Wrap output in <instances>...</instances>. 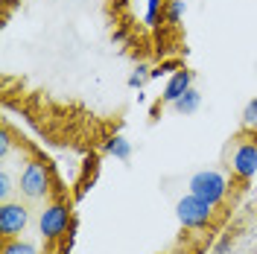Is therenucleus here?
<instances>
[{"label":"nucleus","instance_id":"1","mask_svg":"<svg viewBox=\"0 0 257 254\" xmlns=\"http://www.w3.org/2000/svg\"><path fill=\"white\" fill-rule=\"evenodd\" d=\"M18 193L27 202H44L53 193V175H50V167L44 161L30 158L24 164V170L18 175Z\"/></svg>","mask_w":257,"mask_h":254},{"label":"nucleus","instance_id":"2","mask_svg":"<svg viewBox=\"0 0 257 254\" xmlns=\"http://www.w3.org/2000/svg\"><path fill=\"white\" fill-rule=\"evenodd\" d=\"M190 193L193 196H199L202 202H208V205L219 207L225 202V196H228V178L225 173L219 170H199V173L190 175Z\"/></svg>","mask_w":257,"mask_h":254},{"label":"nucleus","instance_id":"3","mask_svg":"<svg viewBox=\"0 0 257 254\" xmlns=\"http://www.w3.org/2000/svg\"><path fill=\"white\" fill-rule=\"evenodd\" d=\"M70 225H73V216H70V207L64 202H50L38 210V237L47 239V242L62 239Z\"/></svg>","mask_w":257,"mask_h":254},{"label":"nucleus","instance_id":"4","mask_svg":"<svg viewBox=\"0 0 257 254\" xmlns=\"http://www.w3.org/2000/svg\"><path fill=\"white\" fill-rule=\"evenodd\" d=\"M213 210H216V207L208 205V202H202V199L193 196V193L181 196V199L176 202L178 222L184 225V228H190V231H202V228H208V225L213 222Z\"/></svg>","mask_w":257,"mask_h":254},{"label":"nucleus","instance_id":"5","mask_svg":"<svg viewBox=\"0 0 257 254\" xmlns=\"http://www.w3.org/2000/svg\"><path fill=\"white\" fill-rule=\"evenodd\" d=\"M30 222H32V210L24 202H15V199L0 202V237L3 239L24 237Z\"/></svg>","mask_w":257,"mask_h":254},{"label":"nucleus","instance_id":"6","mask_svg":"<svg viewBox=\"0 0 257 254\" xmlns=\"http://www.w3.org/2000/svg\"><path fill=\"white\" fill-rule=\"evenodd\" d=\"M231 173L240 181H251L257 175V143L240 141L231 152Z\"/></svg>","mask_w":257,"mask_h":254},{"label":"nucleus","instance_id":"7","mask_svg":"<svg viewBox=\"0 0 257 254\" xmlns=\"http://www.w3.org/2000/svg\"><path fill=\"white\" fill-rule=\"evenodd\" d=\"M193 88V70H184V67H178L173 70L170 76H167V85H164V94H161V102L164 105H173L178 96H184L187 91Z\"/></svg>","mask_w":257,"mask_h":254},{"label":"nucleus","instance_id":"8","mask_svg":"<svg viewBox=\"0 0 257 254\" xmlns=\"http://www.w3.org/2000/svg\"><path fill=\"white\" fill-rule=\"evenodd\" d=\"M170 108H173L176 114H181V117H190V114H196L199 108H202V94H199L196 88H190L184 96H178Z\"/></svg>","mask_w":257,"mask_h":254},{"label":"nucleus","instance_id":"9","mask_svg":"<svg viewBox=\"0 0 257 254\" xmlns=\"http://www.w3.org/2000/svg\"><path fill=\"white\" fill-rule=\"evenodd\" d=\"M105 152L114 155L117 161H128V158H132V141L123 138V135H114V138L105 141Z\"/></svg>","mask_w":257,"mask_h":254},{"label":"nucleus","instance_id":"10","mask_svg":"<svg viewBox=\"0 0 257 254\" xmlns=\"http://www.w3.org/2000/svg\"><path fill=\"white\" fill-rule=\"evenodd\" d=\"M0 254H41V248L32 242V239L15 237V239H3V248Z\"/></svg>","mask_w":257,"mask_h":254},{"label":"nucleus","instance_id":"11","mask_svg":"<svg viewBox=\"0 0 257 254\" xmlns=\"http://www.w3.org/2000/svg\"><path fill=\"white\" fill-rule=\"evenodd\" d=\"M184 12H187V3H184V0H167V6H164V21H167L170 27H176V24H181Z\"/></svg>","mask_w":257,"mask_h":254},{"label":"nucleus","instance_id":"12","mask_svg":"<svg viewBox=\"0 0 257 254\" xmlns=\"http://www.w3.org/2000/svg\"><path fill=\"white\" fill-rule=\"evenodd\" d=\"M149 79H152V67L141 62L135 70H132V73H128V88H132V91H141Z\"/></svg>","mask_w":257,"mask_h":254},{"label":"nucleus","instance_id":"13","mask_svg":"<svg viewBox=\"0 0 257 254\" xmlns=\"http://www.w3.org/2000/svg\"><path fill=\"white\" fill-rule=\"evenodd\" d=\"M240 123H242L245 132H257V96L245 102V108H242V114H240Z\"/></svg>","mask_w":257,"mask_h":254},{"label":"nucleus","instance_id":"14","mask_svg":"<svg viewBox=\"0 0 257 254\" xmlns=\"http://www.w3.org/2000/svg\"><path fill=\"white\" fill-rule=\"evenodd\" d=\"M15 190H18L15 178H12V175H9V170L3 167V170H0V202H9Z\"/></svg>","mask_w":257,"mask_h":254},{"label":"nucleus","instance_id":"15","mask_svg":"<svg viewBox=\"0 0 257 254\" xmlns=\"http://www.w3.org/2000/svg\"><path fill=\"white\" fill-rule=\"evenodd\" d=\"M158 12H161V0H146V12H144L146 27H155L158 24Z\"/></svg>","mask_w":257,"mask_h":254},{"label":"nucleus","instance_id":"16","mask_svg":"<svg viewBox=\"0 0 257 254\" xmlns=\"http://www.w3.org/2000/svg\"><path fill=\"white\" fill-rule=\"evenodd\" d=\"M9 152H12V135H9V129L3 126V132H0V161L3 164L9 158Z\"/></svg>","mask_w":257,"mask_h":254},{"label":"nucleus","instance_id":"17","mask_svg":"<svg viewBox=\"0 0 257 254\" xmlns=\"http://www.w3.org/2000/svg\"><path fill=\"white\" fill-rule=\"evenodd\" d=\"M173 70H178V64H176V62H164V64H158V67H152V79H161V76H170Z\"/></svg>","mask_w":257,"mask_h":254},{"label":"nucleus","instance_id":"18","mask_svg":"<svg viewBox=\"0 0 257 254\" xmlns=\"http://www.w3.org/2000/svg\"><path fill=\"white\" fill-rule=\"evenodd\" d=\"M228 248H231V242H228V239H222V242L216 245V251H213V254H225V251H228Z\"/></svg>","mask_w":257,"mask_h":254}]
</instances>
